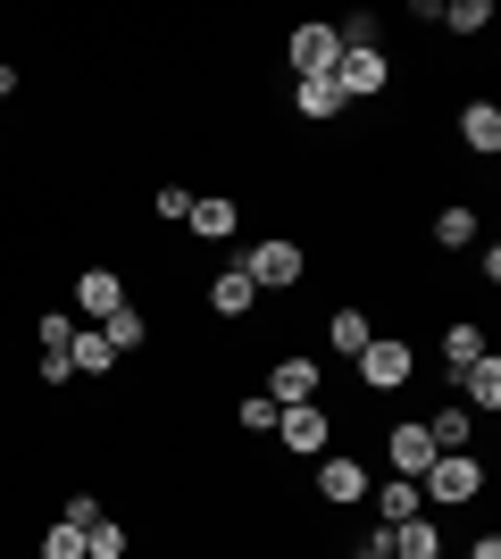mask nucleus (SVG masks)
Masks as SVG:
<instances>
[{"label": "nucleus", "mask_w": 501, "mask_h": 559, "mask_svg": "<svg viewBox=\"0 0 501 559\" xmlns=\"http://www.w3.org/2000/svg\"><path fill=\"white\" fill-rule=\"evenodd\" d=\"M477 485H485V467L468 460V451H434V467L418 476L427 501H477Z\"/></svg>", "instance_id": "nucleus-1"}, {"label": "nucleus", "mask_w": 501, "mask_h": 559, "mask_svg": "<svg viewBox=\"0 0 501 559\" xmlns=\"http://www.w3.org/2000/svg\"><path fill=\"white\" fill-rule=\"evenodd\" d=\"M301 267H310V259H301V242H285V234H276V242H260V251L242 259V276L260 284V293H285V284H301Z\"/></svg>", "instance_id": "nucleus-2"}, {"label": "nucleus", "mask_w": 501, "mask_h": 559, "mask_svg": "<svg viewBox=\"0 0 501 559\" xmlns=\"http://www.w3.org/2000/svg\"><path fill=\"white\" fill-rule=\"evenodd\" d=\"M384 84H393V59H384V50H343V59H334V93L343 100H368V93H384Z\"/></svg>", "instance_id": "nucleus-3"}, {"label": "nucleus", "mask_w": 501, "mask_h": 559, "mask_svg": "<svg viewBox=\"0 0 501 559\" xmlns=\"http://www.w3.org/2000/svg\"><path fill=\"white\" fill-rule=\"evenodd\" d=\"M409 368H418V350H409V343H393V334H377V343L359 350V376H368L377 393H402V384H409Z\"/></svg>", "instance_id": "nucleus-4"}, {"label": "nucleus", "mask_w": 501, "mask_h": 559, "mask_svg": "<svg viewBox=\"0 0 501 559\" xmlns=\"http://www.w3.org/2000/svg\"><path fill=\"white\" fill-rule=\"evenodd\" d=\"M452 376H460V409H468V418H477V409L493 418V409H501V359H493V350H477V359L452 368Z\"/></svg>", "instance_id": "nucleus-5"}, {"label": "nucleus", "mask_w": 501, "mask_h": 559, "mask_svg": "<svg viewBox=\"0 0 501 559\" xmlns=\"http://www.w3.org/2000/svg\"><path fill=\"white\" fill-rule=\"evenodd\" d=\"M276 435H285V451H326V435H334V418L318 409V401H293V409H276Z\"/></svg>", "instance_id": "nucleus-6"}, {"label": "nucleus", "mask_w": 501, "mask_h": 559, "mask_svg": "<svg viewBox=\"0 0 501 559\" xmlns=\"http://www.w3.org/2000/svg\"><path fill=\"white\" fill-rule=\"evenodd\" d=\"M75 309H84L93 326H109V318L126 309V284H118V267H84V276H75Z\"/></svg>", "instance_id": "nucleus-7"}, {"label": "nucleus", "mask_w": 501, "mask_h": 559, "mask_svg": "<svg viewBox=\"0 0 501 559\" xmlns=\"http://www.w3.org/2000/svg\"><path fill=\"white\" fill-rule=\"evenodd\" d=\"M384 451H393V476H409V485H418V476L434 467V435H427L418 418H409V426H393V435H384Z\"/></svg>", "instance_id": "nucleus-8"}, {"label": "nucleus", "mask_w": 501, "mask_h": 559, "mask_svg": "<svg viewBox=\"0 0 501 559\" xmlns=\"http://www.w3.org/2000/svg\"><path fill=\"white\" fill-rule=\"evenodd\" d=\"M334 59H343L334 25H301V34H293V75H301V84H310V75H334Z\"/></svg>", "instance_id": "nucleus-9"}, {"label": "nucleus", "mask_w": 501, "mask_h": 559, "mask_svg": "<svg viewBox=\"0 0 501 559\" xmlns=\"http://www.w3.org/2000/svg\"><path fill=\"white\" fill-rule=\"evenodd\" d=\"M267 401H276V409L318 401V359H276V368H267Z\"/></svg>", "instance_id": "nucleus-10"}, {"label": "nucleus", "mask_w": 501, "mask_h": 559, "mask_svg": "<svg viewBox=\"0 0 501 559\" xmlns=\"http://www.w3.org/2000/svg\"><path fill=\"white\" fill-rule=\"evenodd\" d=\"M384 551L393 559H443V526L434 518H402V526H384Z\"/></svg>", "instance_id": "nucleus-11"}, {"label": "nucleus", "mask_w": 501, "mask_h": 559, "mask_svg": "<svg viewBox=\"0 0 501 559\" xmlns=\"http://www.w3.org/2000/svg\"><path fill=\"white\" fill-rule=\"evenodd\" d=\"M318 492H326L334 510H351V501H368V467L359 460H326L318 467Z\"/></svg>", "instance_id": "nucleus-12"}, {"label": "nucleus", "mask_w": 501, "mask_h": 559, "mask_svg": "<svg viewBox=\"0 0 501 559\" xmlns=\"http://www.w3.org/2000/svg\"><path fill=\"white\" fill-rule=\"evenodd\" d=\"M460 142H468L477 159L501 151V109H493V100H468V109H460Z\"/></svg>", "instance_id": "nucleus-13"}, {"label": "nucleus", "mask_w": 501, "mask_h": 559, "mask_svg": "<svg viewBox=\"0 0 501 559\" xmlns=\"http://www.w3.org/2000/svg\"><path fill=\"white\" fill-rule=\"evenodd\" d=\"M184 226L201 234V242H226V234H235L242 217H235V201H226V192H217V201H192V217H184Z\"/></svg>", "instance_id": "nucleus-14"}, {"label": "nucleus", "mask_w": 501, "mask_h": 559, "mask_svg": "<svg viewBox=\"0 0 501 559\" xmlns=\"http://www.w3.org/2000/svg\"><path fill=\"white\" fill-rule=\"evenodd\" d=\"M251 301H260V284L242 276V267H226V276L210 284V309H217V318H242V309H251Z\"/></svg>", "instance_id": "nucleus-15"}, {"label": "nucleus", "mask_w": 501, "mask_h": 559, "mask_svg": "<svg viewBox=\"0 0 501 559\" xmlns=\"http://www.w3.org/2000/svg\"><path fill=\"white\" fill-rule=\"evenodd\" d=\"M326 343L343 350V359H359V350L377 343V326H368V309H334V326H326Z\"/></svg>", "instance_id": "nucleus-16"}, {"label": "nucleus", "mask_w": 501, "mask_h": 559, "mask_svg": "<svg viewBox=\"0 0 501 559\" xmlns=\"http://www.w3.org/2000/svg\"><path fill=\"white\" fill-rule=\"evenodd\" d=\"M68 368H84V376H109V368H118V350H109V334H100V326H84V334L68 343Z\"/></svg>", "instance_id": "nucleus-17"}, {"label": "nucleus", "mask_w": 501, "mask_h": 559, "mask_svg": "<svg viewBox=\"0 0 501 559\" xmlns=\"http://www.w3.org/2000/svg\"><path fill=\"white\" fill-rule=\"evenodd\" d=\"M368 492H377V518H384V526H402V518H418V501H427V492L409 485V476H393V485H368Z\"/></svg>", "instance_id": "nucleus-18"}, {"label": "nucleus", "mask_w": 501, "mask_h": 559, "mask_svg": "<svg viewBox=\"0 0 501 559\" xmlns=\"http://www.w3.org/2000/svg\"><path fill=\"white\" fill-rule=\"evenodd\" d=\"M434 242H443V251H468V242H477V210H468V201H452V210L434 217Z\"/></svg>", "instance_id": "nucleus-19"}, {"label": "nucleus", "mask_w": 501, "mask_h": 559, "mask_svg": "<svg viewBox=\"0 0 501 559\" xmlns=\"http://www.w3.org/2000/svg\"><path fill=\"white\" fill-rule=\"evenodd\" d=\"M427 435H434V451H468L477 418H468V409H434V418H427Z\"/></svg>", "instance_id": "nucleus-20"}, {"label": "nucleus", "mask_w": 501, "mask_h": 559, "mask_svg": "<svg viewBox=\"0 0 501 559\" xmlns=\"http://www.w3.org/2000/svg\"><path fill=\"white\" fill-rule=\"evenodd\" d=\"M293 109H301V117H334V109H343L334 75H310V84H293Z\"/></svg>", "instance_id": "nucleus-21"}, {"label": "nucleus", "mask_w": 501, "mask_h": 559, "mask_svg": "<svg viewBox=\"0 0 501 559\" xmlns=\"http://www.w3.org/2000/svg\"><path fill=\"white\" fill-rule=\"evenodd\" d=\"M84 559H126V526L93 518V526H84Z\"/></svg>", "instance_id": "nucleus-22"}, {"label": "nucleus", "mask_w": 501, "mask_h": 559, "mask_svg": "<svg viewBox=\"0 0 501 559\" xmlns=\"http://www.w3.org/2000/svg\"><path fill=\"white\" fill-rule=\"evenodd\" d=\"M443 25H452V34H485V25H493V0H452Z\"/></svg>", "instance_id": "nucleus-23"}, {"label": "nucleus", "mask_w": 501, "mask_h": 559, "mask_svg": "<svg viewBox=\"0 0 501 559\" xmlns=\"http://www.w3.org/2000/svg\"><path fill=\"white\" fill-rule=\"evenodd\" d=\"M100 334H109V350H118V359H126V350H143V318H134V309H118V318H109V326H100Z\"/></svg>", "instance_id": "nucleus-24"}, {"label": "nucleus", "mask_w": 501, "mask_h": 559, "mask_svg": "<svg viewBox=\"0 0 501 559\" xmlns=\"http://www.w3.org/2000/svg\"><path fill=\"white\" fill-rule=\"evenodd\" d=\"M477 350H485V334H477V326H452V334H443V359H452V368H468Z\"/></svg>", "instance_id": "nucleus-25"}, {"label": "nucleus", "mask_w": 501, "mask_h": 559, "mask_svg": "<svg viewBox=\"0 0 501 559\" xmlns=\"http://www.w3.org/2000/svg\"><path fill=\"white\" fill-rule=\"evenodd\" d=\"M43 559H84V526H50V535H43Z\"/></svg>", "instance_id": "nucleus-26"}, {"label": "nucleus", "mask_w": 501, "mask_h": 559, "mask_svg": "<svg viewBox=\"0 0 501 559\" xmlns=\"http://www.w3.org/2000/svg\"><path fill=\"white\" fill-rule=\"evenodd\" d=\"M242 426H251V435H276V401L251 393V401H242Z\"/></svg>", "instance_id": "nucleus-27"}, {"label": "nucleus", "mask_w": 501, "mask_h": 559, "mask_svg": "<svg viewBox=\"0 0 501 559\" xmlns=\"http://www.w3.org/2000/svg\"><path fill=\"white\" fill-rule=\"evenodd\" d=\"M151 210H159V217H192V192L184 185H159V192H151Z\"/></svg>", "instance_id": "nucleus-28"}, {"label": "nucleus", "mask_w": 501, "mask_h": 559, "mask_svg": "<svg viewBox=\"0 0 501 559\" xmlns=\"http://www.w3.org/2000/svg\"><path fill=\"white\" fill-rule=\"evenodd\" d=\"M34 343H43V350H68V343H75V318H43V326H34Z\"/></svg>", "instance_id": "nucleus-29"}, {"label": "nucleus", "mask_w": 501, "mask_h": 559, "mask_svg": "<svg viewBox=\"0 0 501 559\" xmlns=\"http://www.w3.org/2000/svg\"><path fill=\"white\" fill-rule=\"evenodd\" d=\"M93 518H100L93 492H68V518H59V526H93Z\"/></svg>", "instance_id": "nucleus-30"}, {"label": "nucleus", "mask_w": 501, "mask_h": 559, "mask_svg": "<svg viewBox=\"0 0 501 559\" xmlns=\"http://www.w3.org/2000/svg\"><path fill=\"white\" fill-rule=\"evenodd\" d=\"M468 559H501V543H493V535H485V543H477V551H468Z\"/></svg>", "instance_id": "nucleus-31"}, {"label": "nucleus", "mask_w": 501, "mask_h": 559, "mask_svg": "<svg viewBox=\"0 0 501 559\" xmlns=\"http://www.w3.org/2000/svg\"><path fill=\"white\" fill-rule=\"evenodd\" d=\"M368 559H393V551H384V535H377V543H368Z\"/></svg>", "instance_id": "nucleus-32"}]
</instances>
